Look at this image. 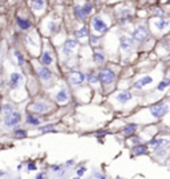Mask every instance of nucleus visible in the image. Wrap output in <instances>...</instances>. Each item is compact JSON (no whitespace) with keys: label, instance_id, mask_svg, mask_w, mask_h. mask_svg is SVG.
I'll use <instances>...</instances> for the list:
<instances>
[{"label":"nucleus","instance_id":"6e6552de","mask_svg":"<svg viewBox=\"0 0 170 179\" xmlns=\"http://www.w3.org/2000/svg\"><path fill=\"white\" fill-rule=\"evenodd\" d=\"M120 49L122 51V54H129L130 52L133 51V48H134V41H133V39L130 37L129 35H121L120 36Z\"/></svg>","mask_w":170,"mask_h":179},{"label":"nucleus","instance_id":"49530a36","mask_svg":"<svg viewBox=\"0 0 170 179\" xmlns=\"http://www.w3.org/2000/svg\"><path fill=\"white\" fill-rule=\"evenodd\" d=\"M60 1H64V0H60Z\"/></svg>","mask_w":170,"mask_h":179},{"label":"nucleus","instance_id":"6ab92c4d","mask_svg":"<svg viewBox=\"0 0 170 179\" xmlns=\"http://www.w3.org/2000/svg\"><path fill=\"white\" fill-rule=\"evenodd\" d=\"M85 80L88 81V84L91 85V86H98V85H101L100 84V80H98V75L96 72H93V70H89L88 73L85 75Z\"/></svg>","mask_w":170,"mask_h":179},{"label":"nucleus","instance_id":"473e14b6","mask_svg":"<svg viewBox=\"0 0 170 179\" xmlns=\"http://www.w3.org/2000/svg\"><path fill=\"white\" fill-rule=\"evenodd\" d=\"M89 40H91V45H92V47H97L98 41H100V37L96 36V35H91V36H89Z\"/></svg>","mask_w":170,"mask_h":179},{"label":"nucleus","instance_id":"9b49d317","mask_svg":"<svg viewBox=\"0 0 170 179\" xmlns=\"http://www.w3.org/2000/svg\"><path fill=\"white\" fill-rule=\"evenodd\" d=\"M170 139L169 138H163V137H153L150 141H148V146H150V149L153 151H157L160 149L169 146Z\"/></svg>","mask_w":170,"mask_h":179},{"label":"nucleus","instance_id":"c85d7f7f","mask_svg":"<svg viewBox=\"0 0 170 179\" xmlns=\"http://www.w3.org/2000/svg\"><path fill=\"white\" fill-rule=\"evenodd\" d=\"M39 131L40 133H51V131H55V125H53V123H48V125L40 126Z\"/></svg>","mask_w":170,"mask_h":179},{"label":"nucleus","instance_id":"c9c22d12","mask_svg":"<svg viewBox=\"0 0 170 179\" xmlns=\"http://www.w3.org/2000/svg\"><path fill=\"white\" fill-rule=\"evenodd\" d=\"M27 169H28V171H35V170H37V166H36L35 162H28L27 163Z\"/></svg>","mask_w":170,"mask_h":179},{"label":"nucleus","instance_id":"2f4dec72","mask_svg":"<svg viewBox=\"0 0 170 179\" xmlns=\"http://www.w3.org/2000/svg\"><path fill=\"white\" fill-rule=\"evenodd\" d=\"M15 137L16 138H25L27 137V131L24 130V129H17V130H15Z\"/></svg>","mask_w":170,"mask_h":179},{"label":"nucleus","instance_id":"ddd939ff","mask_svg":"<svg viewBox=\"0 0 170 179\" xmlns=\"http://www.w3.org/2000/svg\"><path fill=\"white\" fill-rule=\"evenodd\" d=\"M133 20V13H132V10L130 8H121L118 10V23L121 25H125V24L130 23Z\"/></svg>","mask_w":170,"mask_h":179},{"label":"nucleus","instance_id":"a19ab883","mask_svg":"<svg viewBox=\"0 0 170 179\" xmlns=\"http://www.w3.org/2000/svg\"><path fill=\"white\" fill-rule=\"evenodd\" d=\"M72 165H75V159H69L65 162V166H72Z\"/></svg>","mask_w":170,"mask_h":179},{"label":"nucleus","instance_id":"393cba45","mask_svg":"<svg viewBox=\"0 0 170 179\" xmlns=\"http://www.w3.org/2000/svg\"><path fill=\"white\" fill-rule=\"evenodd\" d=\"M16 23H17V25H19L23 31H28L31 28V25H32L28 19H24V17H20V16H17Z\"/></svg>","mask_w":170,"mask_h":179},{"label":"nucleus","instance_id":"79ce46f5","mask_svg":"<svg viewBox=\"0 0 170 179\" xmlns=\"http://www.w3.org/2000/svg\"><path fill=\"white\" fill-rule=\"evenodd\" d=\"M103 135H106V131H98V133H96V137H103Z\"/></svg>","mask_w":170,"mask_h":179},{"label":"nucleus","instance_id":"f704fd0d","mask_svg":"<svg viewBox=\"0 0 170 179\" xmlns=\"http://www.w3.org/2000/svg\"><path fill=\"white\" fill-rule=\"evenodd\" d=\"M3 112H4L5 116H8V114H11L12 112H13V107H12V105H4L3 106Z\"/></svg>","mask_w":170,"mask_h":179},{"label":"nucleus","instance_id":"412c9836","mask_svg":"<svg viewBox=\"0 0 170 179\" xmlns=\"http://www.w3.org/2000/svg\"><path fill=\"white\" fill-rule=\"evenodd\" d=\"M148 150H149L148 145H145V143L136 145V146H133V147H132V155H133V157L144 155V154H146V153H148Z\"/></svg>","mask_w":170,"mask_h":179},{"label":"nucleus","instance_id":"f3484780","mask_svg":"<svg viewBox=\"0 0 170 179\" xmlns=\"http://www.w3.org/2000/svg\"><path fill=\"white\" fill-rule=\"evenodd\" d=\"M36 70H37V76H39L40 78L43 80V81L48 82V81H51V80L53 78V73H52V72L48 69L47 66H44V65H40V66H37V68H36Z\"/></svg>","mask_w":170,"mask_h":179},{"label":"nucleus","instance_id":"f257e3e1","mask_svg":"<svg viewBox=\"0 0 170 179\" xmlns=\"http://www.w3.org/2000/svg\"><path fill=\"white\" fill-rule=\"evenodd\" d=\"M170 110V105L168 101H160V102L151 105L149 107H145L144 110L138 112L136 114V118H140V117H146L142 122L148 123L149 121H157V119H161L169 113Z\"/></svg>","mask_w":170,"mask_h":179},{"label":"nucleus","instance_id":"dca6fc26","mask_svg":"<svg viewBox=\"0 0 170 179\" xmlns=\"http://www.w3.org/2000/svg\"><path fill=\"white\" fill-rule=\"evenodd\" d=\"M55 100H56L58 104L68 102V101H69V90H68L65 86H61L56 93H55Z\"/></svg>","mask_w":170,"mask_h":179},{"label":"nucleus","instance_id":"ea45409f","mask_svg":"<svg viewBox=\"0 0 170 179\" xmlns=\"http://www.w3.org/2000/svg\"><path fill=\"white\" fill-rule=\"evenodd\" d=\"M36 179H47V175H45V172H39L36 175Z\"/></svg>","mask_w":170,"mask_h":179},{"label":"nucleus","instance_id":"4468645a","mask_svg":"<svg viewBox=\"0 0 170 179\" xmlns=\"http://www.w3.org/2000/svg\"><path fill=\"white\" fill-rule=\"evenodd\" d=\"M31 110L35 113H39V114H45L51 110V106H49L48 102L45 101H36L31 105Z\"/></svg>","mask_w":170,"mask_h":179},{"label":"nucleus","instance_id":"7ed1b4c3","mask_svg":"<svg viewBox=\"0 0 170 179\" xmlns=\"http://www.w3.org/2000/svg\"><path fill=\"white\" fill-rule=\"evenodd\" d=\"M98 80H100V84L104 86L105 90H110V88L114 85L117 80V75L116 72L109 66H104L98 70Z\"/></svg>","mask_w":170,"mask_h":179},{"label":"nucleus","instance_id":"2eb2a0df","mask_svg":"<svg viewBox=\"0 0 170 179\" xmlns=\"http://www.w3.org/2000/svg\"><path fill=\"white\" fill-rule=\"evenodd\" d=\"M20 121H21V114L19 112H12L11 114L5 116L4 125L8 126V128H12V126H16Z\"/></svg>","mask_w":170,"mask_h":179},{"label":"nucleus","instance_id":"e433bc0d","mask_svg":"<svg viewBox=\"0 0 170 179\" xmlns=\"http://www.w3.org/2000/svg\"><path fill=\"white\" fill-rule=\"evenodd\" d=\"M85 172H86V167L85 166H81V167L77 169V177H82Z\"/></svg>","mask_w":170,"mask_h":179},{"label":"nucleus","instance_id":"9d476101","mask_svg":"<svg viewBox=\"0 0 170 179\" xmlns=\"http://www.w3.org/2000/svg\"><path fill=\"white\" fill-rule=\"evenodd\" d=\"M68 81L72 86L75 88H79V86H82L85 82V73L80 72V70H72V72L68 75Z\"/></svg>","mask_w":170,"mask_h":179},{"label":"nucleus","instance_id":"72a5a7b5","mask_svg":"<svg viewBox=\"0 0 170 179\" xmlns=\"http://www.w3.org/2000/svg\"><path fill=\"white\" fill-rule=\"evenodd\" d=\"M15 57L17 58V64H19V65H23L24 64V56L20 53L19 51H15Z\"/></svg>","mask_w":170,"mask_h":179},{"label":"nucleus","instance_id":"0eeeda50","mask_svg":"<svg viewBox=\"0 0 170 179\" xmlns=\"http://www.w3.org/2000/svg\"><path fill=\"white\" fill-rule=\"evenodd\" d=\"M150 36V29H149V25L146 23H138L137 25L134 27V31L132 33V39L134 43L137 44H142L145 43Z\"/></svg>","mask_w":170,"mask_h":179},{"label":"nucleus","instance_id":"a211bd4d","mask_svg":"<svg viewBox=\"0 0 170 179\" xmlns=\"http://www.w3.org/2000/svg\"><path fill=\"white\" fill-rule=\"evenodd\" d=\"M40 63L43 64L44 66H49L53 64V56H52V52L49 49H45L44 52L40 56Z\"/></svg>","mask_w":170,"mask_h":179},{"label":"nucleus","instance_id":"39448f33","mask_svg":"<svg viewBox=\"0 0 170 179\" xmlns=\"http://www.w3.org/2000/svg\"><path fill=\"white\" fill-rule=\"evenodd\" d=\"M109 101L112 102V105H116V106H118V107H125L129 102L134 101V95H133L130 90L124 89V90H118L114 94L110 95Z\"/></svg>","mask_w":170,"mask_h":179},{"label":"nucleus","instance_id":"c03bdc74","mask_svg":"<svg viewBox=\"0 0 170 179\" xmlns=\"http://www.w3.org/2000/svg\"><path fill=\"white\" fill-rule=\"evenodd\" d=\"M1 110H3V107H1V106H0V113H1Z\"/></svg>","mask_w":170,"mask_h":179},{"label":"nucleus","instance_id":"7c9ffc66","mask_svg":"<svg viewBox=\"0 0 170 179\" xmlns=\"http://www.w3.org/2000/svg\"><path fill=\"white\" fill-rule=\"evenodd\" d=\"M48 31L51 33L56 32V31H57V23H56V21H53V20L49 21V23H48Z\"/></svg>","mask_w":170,"mask_h":179},{"label":"nucleus","instance_id":"a878e982","mask_svg":"<svg viewBox=\"0 0 170 179\" xmlns=\"http://www.w3.org/2000/svg\"><path fill=\"white\" fill-rule=\"evenodd\" d=\"M75 35H76V39H84V37L91 36V35H89V28L86 25H82L81 28H79L75 32Z\"/></svg>","mask_w":170,"mask_h":179},{"label":"nucleus","instance_id":"c756f323","mask_svg":"<svg viewBox=\"0 0 170 179\" xmlns=\"http://www.w3.org/2000/svg\"><path fill=\"white\" fill-rule=\"evenodd\" d=\"M151 13H153L156 17H163V16H165V11H163L161 7L153 8V10H151Z\"/></svg>","mask_w":170,"mask_h":179},{"label":"nucleus","instance_id":"b1692460","mask_svg":"<svg viewBox=\"0 0 170 179\" xmlns=\"http://www.w3.org/2000/svg\"><path fill=\"white\" fill-rule=\"evenodd\" d=\"M168 88H170V77H165L157 84L156 89H154V93H162L163 90H166Z\"/></svg>","mask_w":170,"mask_h":179},{"label":"nucleus","instance_id":"a18cd8bd","mask_svg":"<svg viewBox=\"0 0 170 179\" xmlns=\"http://www.w3.org/2000/svg\"><path fill=\"white\" fill-rule=\"evenodd\" d=\"M16 179H21V178H16Z\"/></svg>","mask_w":170,"mask_h":179},{"label":"nucleus","instance_id":"5701e85b","mask_svg":"<svg viewBox=\"0 0 170 179\" xmlns=\"http://www.w3.org/2000/svg\"><path fill=\"white\" fill-rule=\"evenodd\" d=\"M106 60V54L104 53L100 49H94L93 51V63L97 64V65H103Z\"/></svg>","mask_w":170,"mask_h":179},{"label":"nucleus","instance_id":"f8f14e48","mask_svg":"<svg viewBox=\"0 0 170 179\" xmlns=\"http://www.w3.org/2000/svg\"><path fill=\"white\" fill-rule=\"evenodd\" d=\"M79 47V40L77 39H68L64 43L63 48H61V53H63L64 57H69L73 54L75 49Z\"/></svg>","mask_w":170,"mask_h":179},{"label":"nucleus","instance_id":"4be33fe9","mask_svg":"<svg viewBox=\"0 0 170 179\" xmlns=\"http://www.w3.org/2000/svg\"><path fill=\"white\" fill-rule=\"evenodd\" d=\"M137 130H138V123H129V125H126L125 128H124L122 134H124V137L130 138L136 134Z\"/></svg>","mask_w":170,"mask_h":179},{"label":"nucleus","instance_id":"20e7f679","mask_svg":"<svg viewBox=\"0 0 170 179\" xmlns=\"http://www.w3.org/2000/svg\"><path fill=\"white\" fill-rule=\"evenodd\" d=\"M149 29L153 35L161 36L170 29V19L168 17H153L149 21Z\"/></svg>","mask_w":170,"mask_h":179},{"label":"nucleus","instance_id":"423d86ee","mask_svg":"<svg viewBox=\"0 0 170 179\" xmlns=\"http://www.w3.org/2000/svg\"><path fill=\"white\" fill-rule=\"evenodd\" d=\"M73 13H75V17L79 21H85L93 13V4L88 0L82 4H76L73 7Z\"/></svg>","mask_w":170,"mask_h":179},{"label":"nucleus","instance_id":"1a4fd4ad","mask_svg":"<svg viewBox=\"0 0 170 179\" xmlns=\"http://www.w3.org/2000/svg\"><path fill=\"white\" fill-rule=\"evenodd\" d=\"M153 84H154V75H146L136 80L133 82V88L137 89V90H142L145 88H150Z\"/></svg>","mask_w":170,"mask_h":179},{"label":"nucleus","instance_id":"37998d69","mask_svg":"<svg viewBox=\"0 0 170 179\" xmlns=\"http://www.w3.org/2000/svg\"><path fill=\"white\" fill-rule=\"evenodd\" d=\"M73 179H81V178H80V177H76V178H73Z\"/></svg>","mask_w":170,"mask_h":179},{"label":"nucleus","instance_id":"cd10ccee","mask_svg":"<svg viewBox=\"0 0 170 179\" xmlns=\"http://www.w3.org/2000/svg\"><path fill=\"white\" fill-rule=\"evenodd\" d=\"M25 121L28 125H32V126H39L40 125V118L37 116H35V114H28L27 116V118H25Z\"/></svg>","mask_w":170,"mask_h":179},{"label":"nucleus","instance_id":"58836bf2","mask_svg":"<svg viewBox=\"0 0 170 179\" xmlns=\"http://www.w3.org/2000/svg\"><path fill=\"white\" fill-rule=\"evenodd\" d=\"M94 177L97 179H105V175L101 174V172H98V171H94Z\"/></svg>","mask_w":170,"mask_h":179},{"label":"nucleus","instance_id":"aec40b11","mask_svg":"<svg viewBox=\"0 0 170 179\" xmlns=\"http://www.w3.org/2000/svg\"><path fill=\"white\" fill-rule=\"evenodd\" d=\"M23 82V76L20 75V73H17V72H15V73H12L11 77H10V88L11 89H16V88H19V85Z\"/></svg>","mask_w":170,"mask_h":179},{"label":"nucleus","instance_id":"4c0bfd02","mask_svg":"<svg viewBox=\"0 0 170 179\" xmlns=\"http://www.w3.org/2000/svg\"><path fill=\"white\" fill-rule=\"evenodd\" d=\"M51 169H52V171L58 172V171H61V165H52Z\"/></svg>","mask_w":170,"mask_h":179},{"label":"nucleus","instance_id":"f03ea898","mask_svg":"<svg viewBox=\"0 0 170 179\" xmlns=\"http://www.w3.org/2000/svg\"><path fill=\"white\" fill-rule=\"evenodd\" d=\"M110 23H112V20H110L109 16L105 19V12H100V13L94 15L91 20V29L93 32L92 35H96L98 37L105 35L110 28Z\"/></svg>","mask_w":170,"mask_h":179},{"label":"nucleus","instance_id":"bb28decb","mask_svg":"<svg viewBox=\"0 0 170 179\" xmlns=\"http://www.w3.org/2000/svg\"><path fill=\"white\" fill-rule=\"evenodd\" d=\"M31 7L33 11H41L45 8V0H31Z\"/></svg>","mask_w":170,"mask_h":179},{"label":"nucleus","instance_id":"de8ad7c7","mask_svg":"<svg viewBox=\"0 0 170 179\" xmlns=\"http://www.w3.org/2000/svg\"><path fill=\"white\" fill-rule=\"evenodd\" d=\"M88 179H92V178H88Z\"/></svg>","mask_w":170,"mask_h":179}]
</instances>
